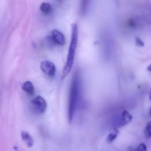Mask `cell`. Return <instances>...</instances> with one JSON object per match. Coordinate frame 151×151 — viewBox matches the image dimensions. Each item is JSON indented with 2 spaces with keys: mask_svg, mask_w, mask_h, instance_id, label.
<instances>
[{
  "mask_svg": "<svg viewBox=\"0 0 151 151\" xmlns=\"http://www.w3.org/2000/svg\"><path fill=\"white\" fill-rule=\"evenodd\" d=\"M22 88L28 95L33 96L35 93V88L32 83L29 81L24 82L22 86Z\"/></svg>",
  "mask_w": 151,
  "mask_h": 151,
  "instance_id": "obj_6",
  "label": "cell"
},
{
  "mask_svg": "<svg viewBox=\"0 0 151 151\" xmlns=\"http://www.w3.org/2000/svg\"><path fill=\"white\" fill-rule=\"evenodd\" d=\"M149 98H150V99L151 100V91H150V94H149Z\"/></svg>",
  "mask_w": 151,
  "mask_h": 151,
  "instance_id": "obj_15",
  "label": "cell"
},
{
  "mask_svg": "<svg viewBox=\"0 0 151 151\" xmlns=\"http://www.w3.org/2000/svg\"><path fill=\"white\" fill-rule=\"evenodd\" d=\"M145 134L147 138H151V122H148L145 129Z\"/></svg>",
  "mask_w": 151,
  "mask_h": 151,
  "instance_id": "obj_11",
  "label": "cell"
},
{
  "mask_svg": "<svg viewBox=\"0 0 151 151\" xmlns=\"http://www.w3.org/2000/svg\"><path fill=\"white\" fill-rule=\"evenodd\" d=\"M137 150H140V151H146L147 146L144 143H141V144H139Z\"/></svg>",
  "mask_w": 151,
  "mask_h": 151,
  "instance_id": "obj_13",
  "label": "cell"
},
{
  "mask_svg": "<svg viewBox=\"0 0 151 151\" xmlns=\"http://www.w3.org/2000/svg\"><path fill=\"white\" fill-rule=\"evenodd\" d=\"M40 68L45 74L50 77L54 76L56 73V67L50 61L45 60L42 61L40 64Z\"/></svg>",
  "mask_w": 151,
  "mask_h": 151,
  "instance_id": "obj_4",
  "label": "cell"
},
{
  "mask_svg": "<svg viewBox=\"0 0 151 151\" xmlns=\"http://www.w3.org/2000/svg\"><path fill=\"white\" fill-rule=\"evenodd\" d=\"M122 124L124 125L130 122L132 119V116L129 112L126 110L123 111L122 114Z\"/></svg>",
  "mask_w": 151,
  "mask_h": 151,
  "instance_id": "obj_8",
  "label": "cell"
},
{
  "mask_svg": "<svg viewBox=\"0 0 151 151\" xmlns=\"http://www.w3.org/2000/svg\"><path fill=\"white\" fill-rule=\"evenodd\" d=\"M78 27L76 23H73L71 26V36L68 52L66 64L62 71V79L65 78L71 71L74 60L78 40Z\"/></svg>",
  "mask_w": 151,
  "mask_h": 151,
  "instance_id": "obj_2",
  "label": "cell"
},
{
  "mask_svg": "<svg viewBox=\"0 0 151 151\" xmlns=\"http://www.w3.org/2000/svg\"><path fill=\"white\" fill-rule=\"evenodd\" d=\"M150 116H151V109H150Z\"/></svg>",
  "mask_w": 151,
  "mask_h": 151,
  "instance_id": "obj_16",
  "label": "cell"
},
{
  "mask_svg": "<svg viewBox=\"0 0 151 151\" xmlns=\"http://www.w3.org/2000/svg\"><path fill=\"white\" fill-rule=\"evenodd\" d=\"M80 84L79 75L78 73H76L74 74L71 80L69 98L68 116L70 123H71L73 121L79 102L81 92Z\"/></svg>",
  "mask_w": 151,
  "mask_h": 151,
  "instance_id": "obj_1",
  "label": "cell"
},
{
  "mask_svg": "<svg viewBox=\"0 0 151 151\" xmlns=\"http://www.w3.org/2000/svg\"><path fill=\"white\" fill-rule=\"evenodd\" d=\"M135 43H136V45L137 46L141 47L145 46V44H144V42L139 38H136Z\"/></svg>",
  "mask_w": 151,
  "mask_h": 151,
  "instance_id": "obj_12",
  "label": "cell"
},
{
  "mask_svg": "<svg viewBox=\"0 0 151 151\" xmlns=\"http://www.w3.org/2000/svg\"><path fill=\"white\" fill-rule=\"evenodd\" d=\"M119 133V131L116 129H115L113 132L109 133L107 138V141L109 143H111L116 138L117 135Z\"/></svg>",
  "mask_w": 151,
  "mask_h": 151,
  "instance_id": "obj_10",
  "label": "cell"
},
{
  "mask_svg": "<svg viewBox=\"0 0 151 151\" xmlns=\"http://www.w3.org/2000/svg\"><path fill=\"white\" fill-rule=\"evenodd\" d=\"M21 137L22 139L29 147H32L34 145V140L33 138L29 132L25 131H22L21 132Z\"/></svg>",
  "mask_w": 151,
  "mask_h": 151,
  "instance_id": "obj_7",
  "label": "cell"
},
{
  "mask_svg": "<svg viewBox=\"0 0 151 151\" xmlns=\"http://www.w3.org/2000/svg\"><path fill=\"white\" fill-rule=\"evenodd\" d=\"M147 70L150 71L151 73V64H150V65L148 66V68H147Z\"/></svg>",
  "mask_w": 151,
  "mask_h": 151,
  "instance_id": "obj_14",
  "label": "cell"
},
{
  "mask_svg": "<svg viewBox=\"0 0 151 151\" xmlns=\"http://www.w3.org/2000/svg\"><path fill=\"white\" fill-rule=\"evenodd\" d=\"M52 38L53 42L59 45H63L66 42L64 35L58 30H53L52 32Z\"/></svg>",
  "mask_w": 151,
  "mask_h": 151,
  "instance_id": "obj_5",
  "label": "cell"
},
{
  "mask_svg": "<svg viewBox=\"0 0 151 151\" xmlns=\"http://www.w3.org/2000/svg\"><path fill=\"white\" fill-rule=\"evenodd\" d=\"M32 108L37 114H41L45 112L47 108V103L43 97L37 96L31 101Z\"/></svg>",
  "mask_w": 151,
  "mask_h": 151,
  "instance_id": "obj_3",
  "label": "cell"
},
{
  "mask_svg": "<svg viewBox=\"0 0 151 151\" xmlns=\"http://www.w3.org/2000/svg\"><path fill=\"white\" fill-rule=\"evenodd\" d=\"M52 6L49 3L44 2L40 6V10L42 13L45 14H48L52 11Z\"/></svg>",
  "mask_w": 151,
  "mask_h": 151,
  "instance_id": "obj_9",
  "label": "cell"
}]
</instances>
